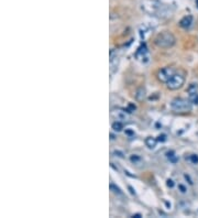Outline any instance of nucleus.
Instances as JSON below:
<instances>
[{"label":"nucleus","mask_w":198,"mask_h":218,"mask_svg":"<svg viewBox=\"0 0 198 218\" xmlns=\"http://www.w3.org/2000/svg\"><path fill=\"white\" fill-rule=\"evenodd\" d=\"M185 84V77L181 75V74H173L172 77L169 79V82L166 83L167 88L171 90H177L179 88H182L183 85Z\"/></svg>","instance_id":"7ed1b4c3"},{"label":"nucleus","mask_w":198,"mask_h":218,"mask_svg":"<svg viewBox=\"0 0 198 218\" xmlns=\"http://www.w3.org/2000/svg\"><path fill=\"white\" fill-rule=\"evenodd\" d=\"M111 127H112V129H113V131L120 132V131H122V129H123V123H122V121L117 120V121H115L112 123Z\"/></svg>","instance_id":"9d476101"},{"label":"nucleus","mask_w":198,"mask_h":218,"mask_svg":"<svg viewBox=\"0 0 198 218\" xmlns=\"http://www.w3.org/2000/svg\"><path fill=\"white\" fill-rule=\"evenodd\" d=\"M130 160H131V162H133V163H137L138 161H140V157H138V155H132L131 157H130Z\"/></svg>","instance_id":"4468645a"},{"label":"nucleus","mask_w":198,"mask_h":218,"mask_svg":"<svg viewBox=\"0 0 198 218\" xmlns=\"http://www.w3.org/2000/svg\"><path fill=\"white\" fill-rule=\"evenodd\" d=\"M165 140H166V135H159V139H157V141H165Z\"/></svg>","instance_id":"f3484780"},{"label":"nucleus","mask_w":198,"mask_h":218,"mask_svg":"<svg viewBox=\"0 0 198 218\" xmlns=\"http://www.w3.org/2000/svg\"><path fill=\"white\" fill-rule=\"evenodd\" d=\"M110 188H111V189H115V191H113L115 193H118V194H122L121 191H120V188H119V187H117V186H115L113 184H110Z\"/></svg>","instance_id":"ddd939ff"},{"label":"nucleus","mask_w":198,"mask_h":218,"mask_svg":"<svg viewBox=\"0 0 198 218\" xmlns=\"http://www.w3.org/2000/svg\"><path fill=\"white\" fill-rule=\"evenodd\" d=\"M132 217H141V215L140 214H137V215H133Z\"/></svg>","instance_id":"6ab92c4d"},{"label":"nucleus","mask_w":198,"mask_h":218,"mask_svg":"<svg viewBox=\"0 0 198 218\" xmlns=\"http://www.w3.org/2000/svg\"><path fill=\"white\" fill-rule=\"evenodd\" d=\"M144 97H145V89H144V87L138 88L137 93H135V99L138 101H141V100L144 99Z\"/></svg>","instance_id":"6e6552de"},{"label":"nucleus","mask_w":198,"mask_h":218,"mask_svg":"<svg viewBox=\"0 0 198 218\" xmlns=\"http://www.w3.org/2000/svg\"><path fill=\"white\" fill-rule=\"evenodd\" d=\"M196 6H197V8H198V0H196Z\"/></svg>","instance_id":"412c9836"},{"label":"nucleus","mask_w":198,"mask_h":218,"mask_svg":"<svg viewBox=\"0 0 198 218\" xmlns=\"http://www.w3.org/2000/svg\"><path fill=\"white\" fill-rule=\"evenodd\" d=\"M154 43L156 46L161 48H169L174 46L176 43V38L174 36L172 32L169 31H163V32L159 33L155 39H154Z\"/></svg>","instance_id":"f257e3e1"},{"label":"nucleus","mask_w":198,"mask_h":218,"mask_svg":"<svg viewBox=\"0 0 198 218\" xmlns=\"http://www.w3.org/2000/svg\"><path fill=\"white\" fill-rule=\"evenodd\" d=\"M134 110H135V106H134V105H132V104H130V105H129V108L127 109V111H128V112H132V111H134Z\"/></svg>","instance_id":"dca6fc26"},{"label":"nucleus","mask_w":198,"mask_h":218,"mask_svg":"<svg viewBox=\"0 0 198 218\" xmlns=\"http://www.w3.org/2000/svg\"><path fill=\"white\" fill-rule=\"evenodd\" d=\"M167 157H169V161H172L173 163H176L177 162V157L175 155V153H174V151H169L167 152Z\"/></svg>","instance_id":"f8f14e48"},{"label":"nucleus","mask_w":198,"mask_h":218,"mask_svg":"<svg viewBox=\"0 0 198 218\" xmlns=\"http://www.w3.org/2000/svg\"><path fill=\"white\" fill-rule=\"evenodd\" d=\"M171 108H172L173 111L179 112V114L189 112V111H192L193 104L189 101V99H185V98L177 97V98H174V99L172 100V103H171Z\"/></svg>","instance_id":"f03ea898"},{"label":"nucleus","mask_w":198,"mask_h":218,"mask_svg":"<svg viewBox=\"0 0 198 218\" xmlns=\"http://www.w3.org/2000/svg\"><path fill=\"white\" fill-rule=\"evenodd\" d=\"M166 184H167V186H169V187H173V186H174V182H173L172 180H167Z\"/></svg>","instance_id":"a211bd4d"},{"label":"nucleus","mask_w":198,"mask_h":218,"mask_svg":"<svg viewBox=\"0 0 198 218\" xmlns=\"http://www.w3.org/2000/svg\"><path fill=\"white\" fill-rule=\"evenodd\" d=\"M112 116H113L117 120H119V121H125V120H128L129 119L128 111H127V110L125 111V110L117 109L115 111H112Z\"/></svg>","instance_id":"39448f33"},{"label":"nucleus","mask_w":198,"mask_h":218,"mask_svg":"<svg viewBox=\"0 0 198 218\" xmlns=\"http://www.w3.org/2000/svg\"><path fill=\"white\" fill-rule=\"evenodd\" d=\"M188 99L193 105H198V93H197V90H195V92H189Z\"/></svg>","instance_id":"1a4fd4ad"},{"label":"nucleus","mask_w":198,"mask_h":218,"mask_svg":"<svg viewBox=\"0 0 198 218\" xmlns=\"http://www.w3.org/2000/svg\"><path fill=\"white\" fill-rule=\"evenodd\" d=\"M193 20H194V18H193V16H190V14L185 16L179 21V26H182L183 29H188L189 26L193 24Z\"/></svg>","instance_id":"423d86ee"},{"label":"nucleus","mask_w":198,"mask_h":218,"mask_svg":"<svg viewBox=\"0 0 198 218\" xmlns=\"http://www.w3.org/2000/svg\"><path fill=\"white\" fill-rule=\"evenodd\" d=\"M127 133H128V135H132L133 132H132V131H129V130H128V131H127Z\"/></svg>","instance_id":"aec40b11"},{"label":"nucleus","mask_w":198,"mask_h":218,"mask_svg":"<svg viewBox=\"0 0 198 218\" xmlns=\"http://www.w3.org/2000/svg\"><path fill=\"white\" fill-rule=\"evenodd\" d=\"M192 164H198V155L197 154H189L188 157H186Z\"/></svg>","instance_id":"9b49d317"},{"label":"nucleus","mask_w":198,"mask_h":218,"mask_svg":"<svg viewBox=\"0 0 198 218\" xmlns=\"http://www.w3.org/2000/svg\"><path fill=\"white\" fill-rule=\"evenodd\" d=\"M178 188H179V191H181L182 193H186V191H187V188H186V187L183 185V184H178Z\"/></svg>","instance_id":"2eb2a0df"},{"label":"nucleus","mask_w":198,"mask_h":218,"mask_svg":"<svg viewBox=\"0 0 198 218\" xmlns=\"http://www.w3.org/2000/svg\"><path fill=\"white\" fill-rule=\"evenodd\" d=\"M173 74L174 73H173V71L169 67H164L157 72V79L162 82V83H167L169 78L172 77Z\"/></svg>","instance_id":"20e7f679"},{"label":"nucleus","mask_w":198,"mask_h":218,"mask_svg":"<svg viewBox=\"0 0 198 218\" xmlns=\"http://www.w3.org/2000/svg\"><path fill=\"white\" fill-rule=\"evenodd\" d=\"M145 145H147V148H150V149H154L157 145V139L153 138V137H147V138L145 139Z\"/></svg>","instance_id":"0eeeda50"}]
</instances>
